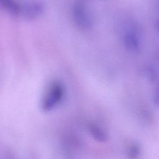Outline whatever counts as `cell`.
Listing matches in <instances>:
<instances>
[{
	"label": "cell",
	"mask_w": 159,
	"mask_h": 159,
	"mask_svg": "<svg viewBox=\"0 0 159 159\" xmlns=\"http://www.w3.org/2000/svg\"><path fill=\"white\" fill-rule=\"evenodd\" d=\"M65 96L63 84L58 81H53L48 86L41 101V109L47 112L56 108L63 101Z\"/></svg>",
	"instance_id": "1"
},
{
	"label": "cell",
	"mask_w": 159,
	"mask_h": 159,
	"mask_svg": "<svg viewBox=\"0 0 159 159\" xmlns=\"http://www.w3.org/2000/svg\"><path fill=\"white\" fill-rule=\"evenodd\" d=\"M72 17L75 25L81 30H88L93 27V19L83 2H76L72 9Z\"/></svg>",
	"instance_id": "2"
},
{
	"label": "cell",
	"mask_w": 159,
	"mask_h": 159,
	"mask_svg": "<svg viewBox=\"0 0 159 159\" xmlns=\"http://www.w3.org/2000/svg\"><path fill=\"white\" fill-rule=\"evenodd\" d=\"M122 43L128 51L138 53L140 50L141 43L136 31L130 26L125 27L122 32Z\"/></svg>",
	"instance_id": "3"
},
{
	"label": "cell",
	"mask_w": 159,
	"mask_h": 159,
	"mask_svg": "<svg viewBox=\"0 0 159 159\" xmlns=\"http://www.w3.org/2000/svg\"><path fill=\"white\" fill-rule=\"evenodd\" d=\"M44 6L42 2L37 1H30L22 6L21 14L28 20L35 19L43 13Z\"/></svg>",
	"instance_id": "4"
},
{
	"label": "cell",
	"mask_w": 159,
	"mask_h": 159,
	"mask_svg": "<svg viewBox=\"0 0 159 159\" xmlns=\"http://www.w3.org/2000/svg\"><path fill=\"white\" fill-rule=\"evenodd\" d=\"M88 130L93 138L99 142H105L108 135L105 130L94 122H90L88 125Z\"/></svg>",
	"instance_id": "5"
},
{
	"label": "cell",
	"mask_w": 159,
	"mask_h": 159,
	"mask_svg": "<svg viewBox=\"0 0 159 159\" xmlns=\"http://www.w3.org/2000/svg\"><path fill=\"white\" fill-rule=\"evenodd\" d=\"M2 7L9 14L14 16L21 14L22 7L15 0H1Z\"/></svg>",
	"instance_id": "6"
},
{
	"label": "cell",
	"mask_w": 159,
	"mask_h": 159,
	"mask_svg": "<svg viewBox=\"0 0 159 159\" xmlns=\"http://www.w3.org/2000/svg\"><path fill=\"white\" fill-rule=\"evenodd\" d=\"M140 153V149L137 145H132L129 149V155L132 158L137 157Z\"/></svg>",
	"instance_id": "7"
},
{
	"label": "cell",
	"mask_w": 159,
	"mask_h": 159,
	"mask_svg": "<svg viewBox=\"0 0 159 159\" xmlns=\"http://www.w3.org/2000/svg\"><path fill=\"white\" fill-rule=\"evenodd\" d=\"M146 71H147V76H148V78L151 80H153L155 77V72L154 71L151 69V68H147L146 70Z\"/></svg>",
	"instance_id": "8"
},
{
	"label": "cell",
	"mask_w": 159,
	"mask_h": 159,
	"mask_svg": "<svg viewBox=\"0 0 159 159\" xmlns=\"http://www.w3.org/2000/svg\"><path fill=\"white\" fill-rule=\"evenodd\" d=\"M154 102L155 104L158 106H159V88L157 89L156 93L154 96Z\"/></svg>",
	"instance_id": "9"
}]
</instances>
